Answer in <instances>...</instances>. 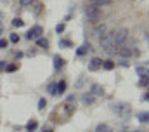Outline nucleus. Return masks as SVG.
Instances as JSON below:
<instances>
[{"label":"nucleus","mask_w":149,"mask_h":132,"mask_svg":"<svg viewBox=\"0 0 149 132\" xmlns=\"http://www.w3.org/2000/svg\"><path fill=\"white\" fill-rule=\"evenodd\" d=\"M99 44H101V47L104 49V51H108V52H114L118 47L114 45V32L113 33H106L104 37H101L99 38Z\"/></svg>","instance_id":"nucleus-1"},{"label":"nucleus","mask_w":149,"mask_h":132,"mask_svg":"<svg viewBox=\"0 0 149 132\" xmlns=\"http://www.w3.org/2000/svg\"><path fill=\"white\" fill-rule=\"evenodd\" d=\"M85 16H87V19H88V21L95 23V21H99V19H101L102 11H101V7H97V5L90 4L88 7H85Z\"/></svg>","instance_id":"nucleus-2"},{"label":"nucleus","mask_w":149,"mask_h":132,"mask_svg":"<svg viewBox=\"0 0 149 132\" xmlns=\"http://www.w3.org/2000/svg\"><path fill=\"white\" fill-rule=\"evenodd\" d=\"M127 38H128V32H127V30H118V32H114V45H116V47L125 45Z\"/></svg>","instance_id":"nucleus-3"},{"label":"nucleus","mask_w":149,"mask_h":132,"mask_svg":"<svg viewBox=\"0 0 149 132\" xmlns=\"http://www.w3.org/2000/svg\"><path fill=\"white\" fill-rule=\"evenodd\" d=\"M120 51V56L125 59V58H132V56H137L139 54V51L137 49H134V47H127V45H121V47H118Z\"/></svg>","instance_id":"nucleus-4"},{"label":"nucleus","mask_w":149,"mask_h":132,"mask_svg":"<svg viewBox=\"0 0 149 132\" xmlns=\"http://www.w3.org/2000/svg\"><path fill=\"white\" fill-rule=\"evenodd\" d=\"M42 33H43L42 26H33V28L28 32L26 38H28V40H31V38H35V40H37V38H40V37H42Z\"/></svg>","instance_id":"nucleus-5"},{"label":"nucleus","mask_w":149,"mask_h":132,"mask_svg":"<svg viewBox=\"0 0 149 132\" xmlns=\"http://www.w3.org/2000/svg\"><path fill=\"white\" fill-rule=\"evenodd\" d=\"M101 66H102V61H101V59L92 58L90 63H88V70H90V71H97V70H101Z\"/></svg>","instance_id":"nucleus-6"},{"label":"nucleus","mask_w":149,"mask_h":132,"mask_svg":"<svg viewBox=\"0 0 149 132\" xmlns=\"http://www.w3.org/2000/svg\"><path fill=\"white\" fill-rule=\"evenodd\" d=\"M88 51H90V44L87 42V44H83V45H80V47H78L76 54H78V56H85V54H87Z\"/></svg>","instance_id":"nucleus-7"},{"label":"nucleus","mask_w":149,"mask_h":132,"mask_svg":"<svg viewBox=\"0 0 149 132\" xmlns=\"http://www.w3.org/2000/svg\"><path fill=\"white\" fill-rule=\"evenodd\" d=\"M106 33H108V26H106V25H99V26L95 28V35H97L99 38H101V37H104Z\"/></svg>","instance_id":"nucleus-8"},{"label":"nucleus","mask_w":149,"mask_h":132,"mask_svg":"<svg viewBox=\"0 0 149 132\" xmlns=\"http://www.w3.org/2000/svg\"><path fill=\"white\" fill-rule=\"evenodd\" d=\"M114 110L118 113H130V106H127V104H116Z\"/></svg>","instance_id":"nucleus-9"},{"label":"nucleus","mask_w":149,"mask_h":132,"mask_svg":"<svg viewBox=\"0 0 149 132\" xmlns=\"http://www.w3.org/2000/svg\"><path fill=\"white\" fill-rule=\"evenodd\" d=\"M92 92H94V96H102L104 94V91H102V87L99 84H94L92 85Z\"/></svg>","instance_id":"nucleus-10"},{"label":"nucleus","mask_w":149,"mask_h":132,"mask_svg":"<svg viewBox=\"0 0 149 132\" xmlns=\"http://www.w3.org/2000/svg\"><path fill=\"white\" fill-rule=\"evenodd\" d=\"M90 4H94V5H97V7H102V5H109L113 0H88Z\"/></svg>","instance_id":"nucleus-11"},{"label":"nucleus","mask_w":149,"mask_h":132,"mask_svg":"<svg viewBox=\"0 0 149 132\" xmlns=\"http://www.w3.org/2000/svg\"><path fill=\"white\" fill-rule=\"evenodd\" d=\"M63 65H64V59L59 58V56H54V68L59 70V68H63Z\"/></svg>","instance_id":"nucleus-12"},{"label":"nucleus","mask_w":149,"mask_h":132,"mask_svg":"<svg viewBox=\"0 0 149 132\" xmlns=\"http://www.w3.org/2000/svg\"><path fill=\"white\" fill-rule=\"evenodd\" d=\"M102 68H104V70H108V71H111L113 68H114V61H111V59L102 61Z\"/></svg>","instance_id":"nucleus-13"},{"label":"nucleus","mask_w":149,"mask_h":132,"mask_svg":"<svg viewBox=\"0 0 149 132\" xmlns=\"http://www.w3.org/2000/svg\"><path fill=\"white\" fill-rule=\"evenodd\" d=\"M30 4L33 5V11H35V14H40V11H42V4H40V2H37V0H31Z\"/></svg>","instance_id":"nucleus-14"},{"label":"nucleus","mask_w":149,"mask_h":132,"mask_svg":"<svg viewBox=\"0 0 149 132\" xmlns=\"http://www.w3.org/2000/svg\"><path fill=\"white\" fill-rule=\"evenodd\" d=\"M94 101H95V96H92V94H85L83 96V103L85 104H94Z\"/></svg>","instance_id":"nucleus-15"},{"label":"nucleus","mask_w":149,"mask_h":132,"mask_svg":"<svg viewBox=\"0 0 149 132\" xmlns=\"http://www.w3.org/2000/svg\"><path fill=\"white\" fill-rule=\"evenodd\" d=\"M95 132H111V127H109V125H106V124H101V125H97Z\"/></svg>","instance_id":"nucleus-16"},{"label":"nucleus","mask_w":149,"mask_h":132,"mask_svg":"<svg viewBox=\"0 0 149 132\" xmlns=\"http://www.w3.org/2000/svg\"><path fill=\"white\" fill-rule=\"evenodd\" d=\"M37 45L38 47H42V49H47V47H49V42H47L45 38L40 37V38H37Z\"/></svg>","instance_id":"nucleus-17"},{"label":"nucleus","mask_w":149,"mask_h":132,"mask_svg":"<svg viewBox=\"0 0 149 132\" xmlns=\"http://www.w3.org/2000/svg\"><path fill=\"white\" fill-rule=\"evenodd\" d=\"M37 127H38L37 120H30V122L26 124V129H28V131H30V132H33V131H35V129H37Z\"/></svg>","instance_id":"nucleus-18"},{"label":"nucleus","mask_w":149,"mask_h":132,"mask_svg":"<svg viewBox=\"0 0 149 132\" xmlns=\"http://www.w3.org/2000/svg\"><path fill=\"white\" fill-rule=\"evenodd\" d=\"M148 84H149L148 75H142V77H141V80H139V85H141V87H148Z\"/></svg>","instance_id":"nucleus-19"},{"label":"nucleus","mask_w":149,"mask_h":132,"mask_svg":"<svg viewBox=\"0 0 149 132\" xmlns=\"http://www.w3.org/2000/svg\"><path fill=\"white\" fill-rule=\"evenodd\" d=\"M139 120H141L142 124H148V120H149V113H148V111L141 113V115H139Z\"/></svg>","instance_id":"nucleus-20"},{"label":"nucleus","mask_w":149,"mask_h":132,"mask_svg":"<svg viewBox=\"0 0 149 132\" xmlns=\"http://www.w3.org/2000/svg\"><path fill=\"white\" fill-rule=\"evenodd\" d=\"M12 25H14V26H16V28H21V26H23V25H24V21H23V19H19V18H16V19H14V21H12Z\"/></svg>","instance_id":"nucleus-21"},{"label":"nucleus","mask_w":149,"mask_h":132,"mask_svg":"<svg viewBox=\"0 0 149 132\" xmlns=\"http://www.w3.org/2000/svg\"><path fill=\"white\" fill-rule=\"evenodd\" d=\"M57 85V92L59 94H63L64 92V89H66V82H61V84H56Z\"/></svg>","instance_id":"nucleus-22"},{"label":"nucleus","mask_w":149,"mask_h":132,"mask_svg":"<svg viewBox=\"0 0 149 132\" xmlns=\"http://www.w3.org/2000/svg\"><path fill=\"white\" fill-rule=\"evenodd\" d=\"M49 92H50L52 96L57 94V85H56V84H50V85H49Z\"/></svg>","instance_id":"nucleus-23"},{"label":"nucleus","mask_w":149,"mask_h":132,"mask_svg":"<svg viewBox=\"0 0 149 132\" xmlns=\"http://www.w3.org/2000/svg\"><path fill=\"white\" fill-rule=\"evenodd\" d=\"M9 40H10V42H12V44H17V42H19V35H16V33H12V35H10V38H9Z\"/></svg>","instance_id":"nucleus-24"},{"label":"nucleus","mask_w":149,"mask_h":132,"mask_svg":"<svg viewBox=\"0 0 149 132\" xmlns=\"http://www.w3.org/2000/svg\"><path fill=\"white\" fill-rule=\"evenodd\" d=\"M5 70H7V71H16V70H17V65H7Z\"/></svg>","instance_id":"nucleus-25"},{"label":"nucleus","mask_w":149,"mask_h":132,"mask_svg":"<svg viewBox=\"0 0 149 132\" xmlns=\"http://www.w3.org/2000/svg\"><path fill=\"white\" fill-rule=\"evenodd\" d=\"M45 104H47V103H45V99H40V101H38V110H43V108H45Z\"/></svg>","instance_id":"nucleus-26"},{"label":"nucleus","mask_w":149,"mask_h":132,"mask_svg":"<svg viewBox=\"0 0 149 132\" xmlns=\"http://www.w3.org/2000/svg\"><path fill=\"white\" fill-rule=\"evenodd\" d=\"M7 44H9V42H7L5 38H0V49H5V47H7Z\"/></svg>","instance_id":"nucleus-27"},{"label":"nucleus","mask_w":149,"mask_h":132,"mask_svg":"<svg viewBox=\"0 0 149 132\" xmlns=\"http://www.w3.org/2000/svg\"><path fill=\"white\" fill-rule=\"evenodd\" d=\"M137 73L139 75H148V70L146 68H137Z\"/></svg>","instance_id":"nucleus-28"},{"label":"nucleus","mask_w":149,"mask_h":132,"mask_svg":"<svg viewBox=\"0 0 149 132\" xmlns=\"http://www.w3.org/2000/svg\"><path fill=\"white\" fill-rule=\"evenodd\" d=\"M56 32L63 33V32H64V25H57V26H56Z\"/></svg>","instance_id":"nucleus-29"},{"label":"nucleus","mask_w":149,"mask_h":132,"mask_svg":"<svg viewBox=\"0 0 149 132\" xmlns=\"http://www.w3.org/2000/svg\"><path fill=\"white\" fill-rule=\"evenodd\" d=\"M61 45H63V47H70L71 42H68V40H61Z\"/></svg>","instance_id":"nucleus-30"},{"label":"nucleus","mask_w":149,"mask_h":132,"mask_svg":"<svg viewBox=\"0 0 149 132\" xmlns=\"http://www.w3.org/2000/svg\"><path fill=\"white\" fill-rule=\"evenodd\" d=\"M120 65L123 66V68H128V66H130V63H128V61H125V59H123V61H120Z\"/></svg>","instance_id":"nucleus-31"},{"label":"nucleus","mask_w":149,"mask_h":132,"mask_svg":"<svg viewBox=\"0 0 149 132\" xmlns=\"http://www.w3.org/2000/svg\"><path fill=\"white\" fill-rule=\"evenodd\" d=\"M30 2H31V0H21V5H28Z\"/></svg>","instance_id":"nucleus-32"},{"label":"nucleus","mask_w":149,"mask_h":132,"mask_svg":"<svg viewBox=\"0 0 149 132\" xmlns=\"http://www.w3.org/2000/svg\"><path fill=\"white\" fill-rule=\"evenodd\" d=\"M2 32H3V28H2V26H0V33H2Z\"/></svg>","instance_id":"nucleus-33"},{"label":"nucleus","mask_w":149,"mask_h":132,"mask_svg":"<svg viewBox=\"0 0 149 132\" xmlns=\"http://www.w3.org/2000/svg\"><path fill=\"white\" fill-rule=\"evenodd\" d=\"M43 132H52V131H43Z\"/></svg>","instance_id":"nucleus-34"}]
</instances>
